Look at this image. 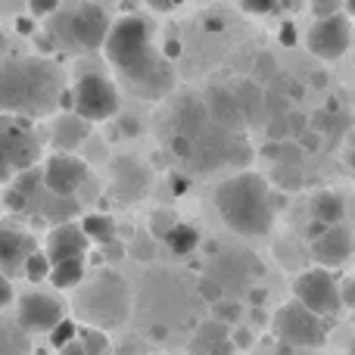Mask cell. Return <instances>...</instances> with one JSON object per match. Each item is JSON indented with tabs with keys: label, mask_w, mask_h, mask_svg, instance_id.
I'll return each mask as SVG.
<instances>
[{
	"label": "cell",
	"mask_w": 355,
	"mask_h": 355,
	"mask_svg": "<svg viewBox=\"0 0 355 355\" xmlns=\"http://www.w3.org/2000/svg\"><path fill=\"white\" fill-rule=\"evenodd\" d=\"M312 256L318 268H343L352 259V231L340 221V225H327L318 237H312Z\"/></svg>",
	"instance_id": "obj_13"
},
{
	"label": "cell",
	"mask_w": 355,
	"mask_h": 355,
	"mask_svg": "<svg viewBox=\"0 0 355 355\" xmlns=\"http://www.w3.org/2000/svg\"><path fill=\"white\" fill-rule=\"evenodd\" d=\"M275 184L277 187H284V190H300L302 187V172H300V166H284V162H277L275 166Z\"/></svg>",
	"instance_id": "obj_28"
},
{
	"label": "cell",
	"mask_w": 355,
	"mask_h": 355,
	"mask_svg": "<svg viewBox=\"0 0 355 355\" xmlns=\"http://www.w3.org/2000/svg\"><path fill=\"white\" fill-rule=\"evenodd\" d=\"M215 206H218L221 221L243 237H262L275 225L271 187L256 172H240L221 181L215 190Z\"/></svg>",
	"instance_id": "obj_3"
},
{
	"label": "cell",
	"mask_w": 355,
	"mask_h": 355,
	"mask_svg": "<svg viewBox=\"0 0 355 355\" xmlns=\"http://www.w3.org/2000/svg\"><path fill=\"white\" fill-rule=\"evenodd\" d=\"M209 28L218 31V28H221V19H218V16H209Z\"/></svg>",
	"instance_id": "obj_51"
},
{
	"label": "cell",
	"mask_w": 355,
	"mask_h": 355,
	"mask_svg": "<svg viewBox=\"0 0 355 355\" xmlns=\"http://www.w3.org/2000/svg\"><path fill=\"white\" fill-rule=\"evenodd\" d=\"M122 131H125V135L135 137L137 131H141V125H137V119H128V116H125V119H122Z\"/></svg>",
	"instance_id": "obj_46"
},
{
	"label": "cell",
	"mask_w": 355,
	"mask_h": 355,
	"mask_svg": "<svg viewBox=\"0 0 355 355\" xmlns=\"http://www.w3.org/2000/svg\"><path fill=\"white\" fill-rule=\"evenodd\" d=\"M240 6H243L250 16H268V12L277 10V0H240Z\"/></svg>",
	"instance_id": "obj_32"
},
{
	"label": "cell",
	"mask_w": 355,
	"mask_h": 355,
	"mask_svg": "<svg viewBox=\"0 0 355 355\" xmlns=\"http://www.w3.org/2000/svg\"><path fill=\"white\" fill-rule=\"evenodd\" d=\"M116 190L122 200H141L147 193V172L141 162L128 159V156L116 162Z\"/></svg>",
	"instance_id": "obj_19"
},
{
	"label": "cell",
	"mask_w": 355,
	"mask_h": 355,
	"mask_svg": "<svg viewBox=\"0 0 355 355\" xmlns=\"http://www.w3.org/2000/svg\"><path fill=\"white\" fill-rule=\"evenodd\" d=\"M87 131H91V122H85L75 112H66V116H60L53 122V147L60 153H72V150H78L85 144Z\"/></svg>",
	"instance_id": "obj_18"
},
{
	"label": "cell",
	"mask_w": 355,
	"mask_h": 355,
	"mask_svg": "<svg viewBox=\"0 0 355 355\" xmlns=\"http://www.w3.org/2000/svg\"><path fill=\"white\" fill-rule=\"evenodd\" d=\"M309 50H312L318 60H340V56L349 50L352 44V19L349 12H331V16H321L318 22L312 25V31H309L306 37Z\"/></svg>",
	"instance_id": "obj_9"
},
{
	"label": "cell",
	"mask_w": 355,
	"mask_h": 355,
	"mask_svg": "<svg viewBox=\"0 0 355 355\" xmlns=\"http://www.w3.org/2000/svg\"><path fill=\"white\" fill-rule=\"evenodd\" d=\"M172 153L181 156V159H190V153H193V141L184 135H175L172 137Z\"/></svg>",
	"instance_id": "obj_37"
},
{
	"label": "cell",
	"mask_w": 355,
	"mask_h": 355,
	"mask_svg": "<svg viewBox=\"0 0 355 355\" xmlns=\"http://www.w3.org/2000/svg\"><path fill=\"white\" fill-rule=\"evenodd\" d=\"M131 293L128 284L116 271H100L97 281L85 290V296L78 300V312L85 309V318L94 327H116L128 318Z\"/></svg>",
	"instance_id": "obj_5"
},
{
	"label": "cell",
	"mask_w": 355,
	"mask_h": 355,
	"mask_svg": "<svg viewBox=\"0 0 355 355\" xmlns=\"http://www.w3.org/2000/svg\"><path fill=\"white\" fill-rule=\"evenodd\" d=\"M12 175H16V168L10 166V159H6V153L0 150V184H10Z\"/></svg>",
	"instance_id": "obj_42"
},
{
	"label": "cell",
	"mask_w": 355,
	"mask_h": 355,
	"mask_svg": "<svg viewBox=\"0 0 355 355\" xmlns=\"http://www.w3.org/2000/svg\"><path fill=\"white\" fill-rule=\"evenodd\" d=\"M3 50H6V35L0 31V56H3Z\"/></svg>",
	"instance_id": "obj_53"
},
{
	"label": "cell",
	"mask_w": 355,
	"mask_h": 355,
	"mask_svg": "<svg viewBox=\"0 0 355 355\" xmlns=\"http://www.w3.org/2000/svg\"><path fill=\"white\" fill-rule=\"evenodd\" d=\"M110 31V16L97 3H72L50 12L47 35L53 47L72 50V53H91L103 44Z\"/></svg>",
	"instance_id": "obj_4"
},
{
	"label": "cell",
	"mask_w": 355,
	"mask_h": 355,
	"mask_svg": "<svg viewBox=\"0 0 355 355\" xmlns=\"http://www.w3.org/2000/svg\"><path fill=\"white\" fill-rule=\"evenodd\" d=\"M78 227L85 231L87 243H100V246L110 243V240H116V234H119L116 221H112L106 212H91V215H85Z\"/></svg>",
	"instance_id": "obj_22"
},
{
	"label": "cell",
	"mask_w": 355,
	"mask_h": 355,
	"mask_svg": "<svg viewBox=\"0 0 355 355\" xmlns=\"http://www.w3.org/2000/svg\"><path fill=\"white\" fill-rule=\"evenodd\" d=\"M187 190V178H175V193H184Z\"/></svg>",
	"instance_id": "obj_49"
},
{
	"label": "cell",
	"mask_w": 355,
	"mask_h": 355,
	"mask_svg": "<svg viewBox=\"0 0 355 355\" xmlns=\"http://www.w3.org/2000/svg\"><path fill=\"white\" fill-rule=\"evenodd\" d=\"M0 150L6 153L12 168H31L37 162V156H41L35 131L22 116L0 119Z\"/></svg>",
	"instance_id": "obj_10"
},
{
	"label": "cell",
	"mask_w": 355,
	"mask_h": 355,
	"mask_svg": "<svg viewBox=\"0 0 355 355\" xmlns=\"http://www.w3.org/2000/svg\"><path fill=\"white\" fill-rule=\"evenodd\" d=\"M172 122H175V135H184V137H190V141H196L209 125L206 103H202L200 97H184L181 103L175 106Z\"/></svg>",
	"instance_id": "obj_17"
},
{
	"label": "cell",
	"mask_w": 355,
	"mask_h": 355,
	"mask_svg": "<svg viewBox=\"0 0 355 355\" xmlns=\"http://www.w3.org/2000/svg\"><path fill=\"white\" fill-rule=\"evenodd\" d=\"M19 31H35V22L28 25V19H19Z\"/></svg>",
	"instance_id": "obj_50"
},
{
	"label": "cell",
	"mask_w": 355,
	"mask_h": 355,
	"mask_svg": "<svg viewBox=\"0 0 355 355\" xmlns=\"http://www.w3.org/2000/svg\"><path fill=\"white\" fill-rule=\"evenodd\" d=\"M312 215H315V221H321V225H340L346 215L343 193H337V190H321V193L312 200Z\"/></svg>",
	"instance_id": "obj_21"
},
{
	"label": "cell",
	"mask_w": 355,
	"mask_h": 355,
	"mask_svg": "<svg viewBox=\"0 0 355 355\" xmlns=\"http://www.w3.org/2000/svg\"><path fill=\"white\" fill-rule=\"evenodd\" d=\"M275 334L281 343H287L290 349H318L327 340V327L324 318L312 315L309 309H302L300 302H287L284 309H277L275 315Z\"/></svg>",
	"instance_id": "obj_6"
},
{
	"label": "cell",
	"mask_w": 355,
	"mask_h": 355,
	"mask_svg": "<svg viewBox=\"0 0 355 355\" xmlns=\"http://www.w3.org/2000/svg\"><path fill=\"white\" fill-rule=\"evenodd\" d=\"M312 3V12L315 16H331V12H340V6H343V0H309Z\"/></svg>",
	"instance_id": "obj_35"
},
{
	"label": "cell",
	"mask_w": 355,
	"mask_h": 355,
	"mask_svg": "<svg viewBox=\"0 0 355 355\" xmlns=\"http://www.w3.org/2000/svg\"><path fill=\"white\" fill-rule=\"evenodd\" d=\"M62 97V75L44 56L0 62V116H47Z\"/></svg>",
	"instance_id": "obj_2"
},
{
	"label": "cell",
	"mask_w": 355,
	"mask_h": 355,
	"mask_svg": "<svg viewBox=\"0 0 355 355\" xmlns=\"http://www.w3.org/2000/svg\"><path fill=\"white\" fill-rule=\"evenodd\" d=\"M31 16H50V12L60 10V0H28Z\"/></svg>",
	"instance_id": "obj_36"
},
{
	"label": "cell",
	"mask_w": 355,
	"mask_h": 355,
	"mask_svg": "<svg viewBox=\"0 0 355 355\" xmlns=\"http://www.w3.org/2000/svg\"><path fill=\"white\" fill-rule=\"evenodd\" d=\"M110 66L128 81V87L144 100H159L172 91V62L153 47V31L144 16H125L110 22L103 44Z\"/></svg>",
	"instance_id": "obj_1"
},
{
	"label": "cell",
	"mask_w": 355,
	"mask_h": 355,
	"mask_svg": "<svg viewBox=\"0 0 355 355\" xmlns=\"http://www.w3.org/2000/svg\"><path fill=\"white\" fill-rule=\"evenodd\" d=\"M85 252H87V237L78 225H56L47 234L44 256H47L50 265L66 262V259H85Z\"/></svg>",
	"instance_id": "obj_15"
},
{
	"label": "cell",
	"mask_w": 355,
	"mask_h": 355,
	"mask_svg": "<svg viewBox=\"0 0 355 355\" xmlns=\"http://www.w3.org/2000/svg\"><path fill=\"white\" fill-rule=\"evenodd\" d=\"M75 343H78L87 355H106L110 352V337H106L103 327H78Z\"/></svg>",
	"instance_id": "obj_25"
},
{
	"label": "cell",
	"mask_w": 355,
	"mask_h": 355,
	"mask_svg": "<svg viewBox=\"0 0 355 355\" xmlns=\"http://www.w3.org/2000/svg\"><path fill=\"white\" fill-rule=\"evenodd\" d=\"M200 296L202 300H209V302H215V300H221V287L215 281H202L200 284Z\"/></svg>",
	"instance_id": "obj_41"
},
{
	"label": "cell",
	"mask_w": 355,
	"mask_h": 355,
	"mask_svg": "<svg viewBox=\"0 0 355 355\" xmlns=\"http://www.w3.org/2000/svg\"><path fill=\"white\" fill-rule=\"evenodd\" d=\"M10 300H12V284H10V277L0 271V309H3Z\"/></svg>",
	"instance_id": "obj_43"
},
{
	"label": "cell",
	"mask_w": 355,
	"mask_h": 355,
	"mask_svg": "<svg viewBox=\"0 0 355 355\" xmlns=\"http://www.w3.org/2000/svg\"><path fill=\"white\" fill-rule=\"evenodd\" d=\"M60 355H87V352L81 349V346H78V343H75V340H72V343H69V346H62V349H60Z\"/></svg>",
	"instance_id": "obj_48"
},
{
	"label": "cell",
	"mask_w": 355,
	"mask_h": 355,
	"mask_svg": "<svg viewBox=\"0 0 355 355\" xmlns=\"http://www.w3.org/2000/svg\"><path fill=\"white\" fill-rule=\"evenodd\" d=\"M162 240H166V246L175 256H190V252L200 246V231H196L193 225H187V221H175Z\"/></svg>",
	"instance_id": "obj_23"
},
{
	"label": "cell",
	"mask_w": 355,
	"mask_h": 355,
	"mask_svg": "<svg viewBox=\"0 0 355 355\" xmlns=\"http://www.w3.org/2000/svg\"><path fill=\"white\" fill-rule=\"evenodd\" d=\"M284 44H293V28H290V25L284 28Z\"/></svg>",
	"instance_id": "obj_52"
},
{
	"label": "cell",
	"mask_w": 355,
	"mask_h": 355,
	"mask_svg": "<svg viewBox=\"0 0 355 355\" xmlns=\"http://www.w3.org/2000/svg\"><path fill=\"white\" fill-rule=\"evenodd\" d=\"M85 181H87V162L78 159L75 153H53L41 172V184L56 196V200L75 196Z\"/></svg>",
	"instance_id": "obj_11"
},
{
	"label": "cell",
	"mask_w": 355,
	"mask_h": 355,
	"mask_svg": "<svg viewBox=\"0 0 355 355\" xmlns=\"http://www.w3.org/2000/svg\"><path fill=\"white\" fill-rule=\"evenodd\" d=\"M277 75V60L271 53H259L256 62H252V81L262 85V81H271Z\"/></svg>",
	"instance_id": "obj_29"
},
{
	"label": "cell",
	"mask_w": 355,
	"mask_h": 355,
	"mask_svg": "<svg viewBox=\"0 0 355 355\" xmlns=\"http://www.w3.org/2000/svg\"><path fill=\"white\" fill-rule=\"evenodd\" d=\"M202 103H206L209 122H215L221 131H237L243 125V116H240V106L234 100L231 87H212Z\"/></svg>",
	"instance_id": "obj_16"
},
{
	"label": "cell",
	"mask_w": 355,
	"mask_h": 355,
	"mask_svg": "<svg viewBox=\"0 0 355 355\" xmlns=\"http://www.w3.org/2000/svg\"><path fill=\"white\" fill-rule=\"evenodd\" d=\"M147 3L153 6L156 12H168V10H175V3H178V0H147Z\"/></svg>",
	"instance_id": "obj_45"
},
{
	"label": "cell",
	"mask_w": 355,
	"mask_h": 355,
	"mask_svg": "<svg viewBox=\"0 0 355 355\" xmlns=\"http://www.w3.org/2000/svg\"><path fill=\"white\" fill-rule=\"evenodd\" d=\"M231 94H234V100H237V106H240V116H243V122L256 125V119L265 116L262 85H256L252 78H240V81H234Z\"/></svg>",
	"instance_id": "obj_20"
},
{
	"label": "cell",
	"mask_w": 355,
	"mask_h": 355,
	"mask_svg": "<svg viewBox=\"0 0 355 355\" xmlns=\"http://www.w3.org/2000/svg\"><path fill=\"white\" fill-rule=\"evenodd\" d=\"M72 110L85 122H106L119 112V91L106 75L85 72L72 87Z\"/></svg>",
	"instance_id": "obj_7"
},
{
	"label": "cell",
	"mask_w": 355,
	"mask_h": 355,
	"mask_svg": "<svg viewBox=\"0 0 355 355\" xmlns=\"http://www.w3.org/2000/svg\"><path fill=\"white\" fill-rule=\"evenodd\" d=\"M293 300L300 302L302 309H309L318 318H334V315L343 309L337 293V277L327 268H309L296 277L293 284Z\"/></svg>",
	"instance_id": "obj_8"
},
{
	"label": "cell",
	"mask_w": 355,
	"mask_h": 355,
	"mask_svg": "<svg viewBox=\"0 0 355 355\" xmlns=\"http://www.w3.org/2000/svg\"><path fill=\"white\" fill-rule=\"evenodd\" d=\"M227 340L234 343V349H250L252 340H256V337H252V331H246V327H237V331H234Z\"/></svg>",
	"instance_id": "obj_39"
},
{
	"label": "cell",
	"mask_w": 355,
	"mask_h": 355,
	"mask_svg": "<svg viewBox=\"0 0 355 355\" xmlns=\"http://www.w3.org/2000/svg\"><path fill=\"white\" fill-rule=\"evenodd\" d=\"M50 343H53V349H62V346H69L75 340V334H78V324H75L72 318H62L56 321L53 327H50Z\"/></svg>",
	"instance_id": "obj_27"
},
{
	"label": "cell",
	"mask_w": 355,
	"mask_h": 355,
	"mask_svg": "<svg viewBox=\"0 0 355 355\" xmlns=\"http://www.w3.org/2000/svg\"><path fill=\"white\" fill-rule=\"evenodd\" d=\"M22 275L28 277L31 284L47 281V275H50V262H47V256H44V252H28V259L22 262Z\"/></svg>",
	"instance_id": "obj_26"
},
{
	"label": "cell",
	"mask_w": 355,
	"mask_h": 355,
	"mask_svg": "<svg viewBox=\"0 0 355 355\" xmlns=\"http://www.w3.org/2000/svg\"><path fill=\"white\" fill-rule=\"evenodd\" d=\"M265 131H268V141H287V137H290L287 119H284V116H268V122H265Z\"/></svg>",
	"instance_id": "obj_31"
},
{
	"label": "cell",
	"mask_w": 355,
	"mask_h": 355,
	"mask_svg": "<svg viewBox=\"0 0 355 355\" xmlns=\"http://www.w3.org/2000/svg\"><path fill=\"white\" fill-rule=\"evenodd\" d=\"M66 318V306L50 293H22L16 306V321L28 334H47L56 321Z\"/></svg>",
	"instance_id": "obj_12"
},
{
	"label": "cell",
	"mask_w": 355,
	"mask_h": 355,
	"mask_svg": "<svg viewBox=\"0 0 355 355\" xmlns=\"http://www.w3.org/2000/svg\"><path fill=\"white\" fill-rule=\"evenodd\" d=\"M35 252V237L19 225H0V271L6 277L22 275V262Z\"/></svg>",
	"instance_id": "obj_14"
},
{
	"label": "cell",
	"mask_w": 355,
	"mask_h": 355,
	"mask_svg": "<svg viewBox=\"0 0 355 355\" xmlns=\"http://www.w3.org/2000/svg\"><path fill=\"white\" fill-rule=\"evenodd\" d=\"M293 141L302 147V153H318L321 150V135L315 128H306L300 137H293Z\"/></svg>",
	"instance_id": "obj_33"
},
{
	"label": "cell",
	"mask_w": 355,
	"mask_h": 355,
	"mask_svg": "<svg viewBox=\"0 0 355 355\" xmlns=\"http://www.w3.org/2000/svg\"><path fill=\"white\" fill-rule=\"evenodd\" d=\"M150 337H153V340H166L168 337V327L166 324H153V327H150Z\"/></svg>",
	"instance_id": "obj_47"
},
{
	"label": "cell",
	"mask_w": 355,
	"mask_h": 355,
	"mask_svg": "<svg viewBox=\"0 0 355 355\" xmlns=\"http://www.w3.org/2000/svg\"><path fill=\"white\" fill-rule=\"evenodd\" d=\"M240 302H225V300H215L212 302V315H215V321H221V324H227V321H240Z\"/></svg>",
	"instance_id": "obj_30"
},
{
	"label": "cell",
	"mask_w": 355,
	"mask_h": 355,
	"mask_svg": "<svg viewBox=\"0 0 355 355\" xmlns=\"http://www.w3.org/2000/svg\"><path fill=\"white\" fill-rule=\"evenodd\" d=\"M234 352H237V349H234V343H231V340H218V343H215L212 346V349H209V355H234Z\"/></svg>",
	"instance_id": "obj_44"
},
{
	"label": "cell",
	"mask_w": 355,
	"mask_h": 355,
	"mask_svg": "<svg viewBox=\"0 0 355 355\" xmlns=\"http://www.w3.org/2000/svg\"><path fill=\"white\" fill-rule=\"evenodd\" d=\"M47 281L53 284L56 290H72L85 281V259H66V262L50 265Z\"/></svg>",
	"instance_id": "obj_24"
},
{
	"label": "cell",
	"mask_w": 355,
	"mask_h": 355,
	"mask_svg": "<svg viewBox=\"0 0 355 355\" xmlns=\"http://www.w3.org/2000/svg\"><path fill=\"white\" fill-rule=\"evenodd\" d=\"M337 293H340V302H343V309L352 306V300H355V281H352V277H343V281H337Z\"/></svg>",
	"instance_id": "obj_38"
},
{
	"label": "cell",
	"mask_w": 355,
	"mask_h": 355,
	"mask_svg": "<svg viewBox=\"0 0 355 355\" xmlns=\"http://www.w3.org/2000/svg\"><path fill=\"white\" fill-rule=\"evenodd\" d=\"M284 119H287V128H290V137H300L302 131L309 128V119L302 116V112H284Z\"/></svg>",
	"instance_id": "obj_34"
},
{
	"label": "cell",
	"mask_w": 355,
	"mask_h": 355,
	"mask_svg": "<svg viewBox=\"0 0 355 355\" xmlns=\"http://www.w3.org/2000/svg\"><path fill=\"white\" fill-rule=\"evenodd\" d=\"M175 225V218L172 215H166V212H159V215H153V234L156 237H166V231Z\"/></svg>",
	"instance_id": "obj_40"
}]
</instances>
